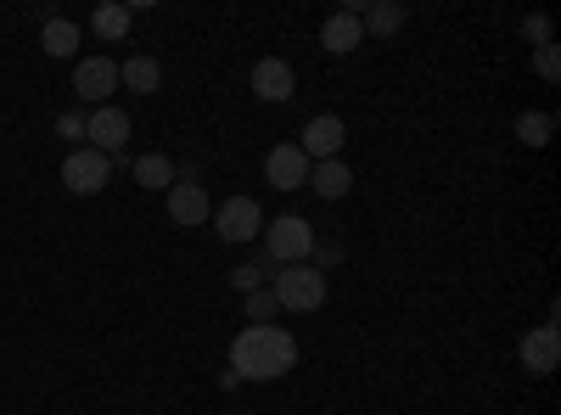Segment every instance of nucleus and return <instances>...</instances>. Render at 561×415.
I'll list each match as a JSON object with an SVG mask.
<instances>
[{
    "label": "nucleus",
    "mask_w": 561,
    "mask_h": 415,
    "mask_svg": "<svg viewBox=\"0 0 561 415\" xmlns=\"http://www.w3.org/2000/svg\"><path fill=\"white\" fill-rule=\"evenodd\" d=\"M248 303H242V314L253 320V326H275V314H280V303H275V292L270 287H259V292H242Z\"/></svg>",
    "instance_id": "obj_21"
},
{
    "label": "nucleus",
    "mask_w": 561,
    "mask_h": 415,
    "mask_svg": "<svg viewBox=\"0 0 561 415\" xmlns=\"http://www.w3.org/2000/svg\"><path fill=\"white\" fill-rule=\"evenodd\" d=\"M320 45H325V51H332V57H348L354 45H365L359 12H332V18L320 23Z\"/></svg>",
    "instance_id": "obj_13"
},
{
    "label": "nucleus",
    "mask_w": 561,
    "mask_h": 415,
    "mask_svg": "<svg viewBox=\"0 0 561 415\" xmlns=\"http://www.w3.org/2000/svg\"><path fill=\"white\" fill-rule=\"evenodd\" d=\"M270 275H275L270 258H248V264L230 269V287H237V292H259V287H270Z\"/></svg>",
    "instance_id": "obj_20"
},
{
    "label": "nucleus",
    "mask_w": 561,
    "mask_h": 415,
    "mask_svg": "<svg viewBox=\"0 0 561 415\" xmlns=\"http://www.w3.org/2000/svg\"><path fill=\"white\" fill-rule=\"evenodd\" d=\"M84 147H96L102 158H124V147H129V113L124 107H96L84 118Z\"/></svg>",
    "instance_id": "obj_6"
},
{
    "label": "nucleus",
    "mask_w": 561,
    "mask_h": 415,
    "mask_svg": "<svg viewBox=\"0 0 561 415\" xmlns=\"http://www.w3.org/2000/svg\"><path fill=\"white\" fill-rule=\"evenodd\" d=\"M208 214H214V203H208V192L197 186V180H174L169 186V219L180 230H192V224H208Z\"/></svg>",
    "instance_id": "obj_10"
},
{
    "label": "nucleus",
    "mask_w": 561,
    "mask_h": 415,
    "mask_svg": "<svg viewBox=\"0 0 561 415\" xmlns=\"http://www.w3.org/2000/svg\"><path fill=\"white\" fill-rule=\"evenodd\" d=\"M523 34H528L534 45H550V18H539V12H534V18H523Z\"/></svg>",
    "instance_id": "obj_25"
},
{
    "label": "nucleus",
    "mask_w": 561,
    "mask_h": 415,
    "mask_svg": "<svg viewBox=\"0 0 561 415\" xmlns=\"http://www.w3.org/2000/svg\"><path fill=\"white\" fill-rule=\"evenodd\" d=\"M293 365H298V343L280 326H248L230 343V371H237V382H275V377H287Z\"/></svg>",
    "instance_id": "obj_1"
},
{
    "label": "nucleus",
    "mask_w": 561,
    "mask_h": 415,
    "mask_svg": "<svg viewBox=\"0 0 561 415\" xmlns=\"http://www.w3.org/2000/svg\"><path fill=\"white\" fill-rule=\"evenodd\" d=\"M39 45H45V57H57V62L79 57V23H68V18H45Z\"/></svg>",
    "instance_id": "obj_15"
},
{
    "label": "nucleus",
    "mask_w": 561,
    "mask_h": 415,
    "mask_svg": "<svg viewBox=\"0 0 561 415\" xmlns=\"http://www.w3.org/2000/svg\"><path fill=\"white\" fill-rule=\"evenodd\" d=\"M270 292H275L280 314H314L332 287H325V275L314 264H287V269L270 275Z\"/></svg>",
    "instance_id": "obj_2"
},
{
    "label": "nucleus",
    "mask_w": 561,
    "mask_h": 415,
    "mask_svg": "<svg viewBox=\"0 0 561 415\" xmlns=\"http://www.w3.org/2000/svg\"><path fill=\"white\" fill-rule=\"evenodd\" d=\"M309 158L298 152V141H280L270 158H264V174H270V186L275 192H298V186H309Z\"/></svg>",
    "instance_id": "obj_9"
},
{
    "label": "nucleus",
    "mask_w": 561,
    "mask_h": 415,
    "mask_svg": "<svg viewBox=\"0 0 561 415\" xmlns=\"http://www.w3.org/2000/svg\"><path fill=\"white\" fill-rule=\"evenodd\" d=\"M57 135H62V141H73V147H84V118L79 113H62L57 118Z\"/></svg>",
    "instance_id": "obj_24"
},
{
    "label": "nucleus",
    "mask_w": 561,
    "mask_h": 415,
    "mask_svg": "<svg viewBox=\"0 0 561 415\" xmlns=\"http://www.w3.org/2000/svg\"><path fill=\"white\" fill-rule=\"evenodd\" d=\"M113 90H118V62H113V57H84V62L73 68V96H79L84 107H107Z\"/></svg>",
    "instance_id": "obj_7"
},
{
    "label": "nucleus",
    "mask_w": 561,
    "mask_h": 415,
    "mask_svg": "<svg viewBox=\"0 0 561 415\" xmlns=\"http://www.w3.org/2000/svg\"><path fill=\"white\" fill-rule=\"evenodd\" d=\"M214 224H219L225 242H259V230H264L270 219H264L259 197H225L219 214H214Z\"/></svg>",
    "instance_id": "obj_8"
},
{
    "label": "nucleus",
    "mask_w": 561,
    "mask_h": 415,
    "mask_svg": "<svg viewBox=\"0 0 561 415\" xmlns=\"http://www.w3.org/2000/svg\"><path fill=\"white\" fill-rule=\"evenodd\" d=\"M118 84H129L135 96H158V84H163V62L158 57H129L118 68Z\"/></svg>",
    "instance_id": "obj_16"
},
{
    "label": "nucleus",
    "mask_w": 561,
    "mask_h": 415,
    "mask_svg": "<svg viewBox=\"0 0 561 415\" xmlns=\"http://www.w3.org/2000/svg\"><path fill=\"white\" fill-rule=\"evenodd\" d=\"M343 147H348V124H343L337 113H314V118L304 124L298 152H304L309 163H332V158H343Z\"/></svg>",
    "instance_id": "obj_5"
},
{
    "label": "nucleus",
    "mask_w": 561,
    "mask_h": 415,
    "mask_svg": "<svg viewBox=\"0 0 561 415\" xmlns=\"http://www.w3.org/2000/svg\"><path fill=\"white\" fill-rule=\"evenodd\" d=\"M550 129H556L550 113H523V118H517V135H523L528 147H545V141H550Z\"/></svg>",
    "instance_id": "obj_22"
},
{
    "label": "nucleus",
    "mask_w": 561,
    "mask_h": 415,
    "mask_svg": "<svg viewBox=\"0 0 561 415\" xmlns=\"http://www.w3.org/2000/svg\"><path fill=\"white\" fill-rule=\"evenodd\" d=\"M107 180H113V158H102L96 147H73V152H68V163H62V186H68L73 197H96Z\"/></svg>",
    "instance_id": "obj_4"
},
{
    "label": "nucleus",
    "mask_w": 561,
    "mask_h": 415,
    "mask_svg": "<svg viewBox=\"0 0 561 415\" xmlns=\"http://www.w3.org/2000/svg\"><path fill=\"white\" fill-rule=\"evenodd\" d=\"M253 90H259V102L280 107V102H293L298 79H293V68L280 62V57H259V68H253Z\"/></svg>",
    "instance_id": "obj_11"
},
{
    "label": "nucleus",
    "mask_w": 561,
    "mask_h": 415,
    "mask_svg": "<svg viewBox=\"0 0 561 415\" xmlns=\"http://www.w3.org/2000/svg\"><path fill=\"white\" fill-rule=\"evenodd\" d=\"M309 253H314V224H309V219L280 214V219H270V224H264V258H270L275 269H287V264H309Z\"/></svg>",
    "instance_id": "obj_3"
},
{
    "label": "nucleus",
    "mask_w": 561,
    "mask_h": 415,
    "mask_svg": "<svg viewBox=\"0 0 561 415\" xmlns=\"http://www.w3.org/2000/svg\"><path fill=\"white\" fill-rule=\"evenodd\" d=\"M309 186H314V197L337 203V197H348L354 174H348V163H343V158H332V163H314V169H309Z\"/></svg>",
    "instance_id": "obj_14"
},
{
    "label": "nucleus",
    "mask_w": 561,
    "mask_h": 415,
    "mask_svg": "<svg viewBox=\"0 0 561 415\" xmlns=\"http://www.w3.org/2000/svg\"><path fill=\"white\" fill-rule=\"evenodd\" d=\"M129 23H135V12L129 7H118V0H107V7H96V18H90V34H96V39H124L129 34Z\"/></svg>",
    "instance_id": "obj_18"
},
{
    "label": "nucleus",
    "mask_w": 561,
    "mask_h": 415,
    "mask_svg": "<svg viewBox=\"0 0 561 415\" xmlns=\"http://www.w3.org/2000/svg\"><path fill=\"white\" fill-rule=\"evenodd\" d=\"M534 73H539L545 84H556V79H561V51H556V39L534 51Z\"/></svg>",
    "instance_id": "obj_23"
},
{
    "label": "nucleus",
    "mask_w": 561,
    "mask_h": 415,
    "mask_svg": "<svg viewBox=\"0 0 561 415\" xmlns=\"http://www.w3.org/2000/svg\"><path fill=\"white\" fill-rule=\"evenodd\" d=\"M556 359H561V348H556V320H545V326H534V332L523 337V365H528L534 377H550Z\"/></svg>",
    "instance_id": "obj_12"
},
{
    "label": "nucleus",
    "mask_w": 561,
    "mask_h": 415,
    "mask_svg": "<svg viewBox=\"0 0 561 415\" xmlns=\"http://www.w3.org/2000/svg\"><path fill=\"white\" fill-rule=\"evenodd\" d=\"M359 28L365 34H399L404 28V7H393V0H370V7L359 12Z\"/></svg>",
    "instance_id": "obj_19"
},
{
    "label": "nucleus",
    "mask_w": 561,
    "mask_h": 415,
    "mask_svg": "<svg viewBox=\"0 0 561 415\" xmlns=\"http://www.w3.org/2000/svg\"><path fill=\"white\" fill-rule=\"evenodd\" d=\"M129 174H135V186H147V192H169V186H174V163H169L163 152L135 158V163H129Z\"/></svg>",
    "instance_id": "obj_17"
}]
</instances>
